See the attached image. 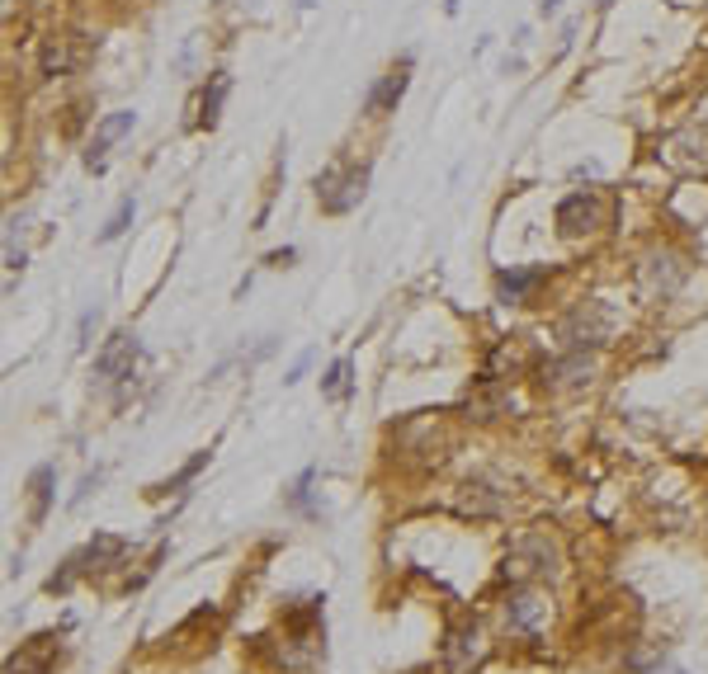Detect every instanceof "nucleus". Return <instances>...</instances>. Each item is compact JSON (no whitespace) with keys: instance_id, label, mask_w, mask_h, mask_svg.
Returning a JSON list of instances; mask_svg holds the SVG:
<instances>
[{"instance_id":"bb28decb","label":"nucleus","mask_w":708,"mask_h":674,"mask_svg":"<svg viewBox=\"0 0 708 674\" xmlns=\"http://www.w3.org/2000/svg\"><path fill=\"white\" fill-rule=\"evenodd\" d=\"M538 10H543V15H553V10H557V0H538Z\"/></svg>"},{"instance_id":"1a4fd4ad","label":"nucleus","mask_w":708,"mask_h":674,"mask_svg":"<svg viewBox=\"0 0 708 674\" xmlns=\"http://www.w3.org/2000/svg\"><path fill=\"white\" fill-rule=\"evenodd\" d=\"M543 617H548V599H543L538 589H529V585L510 589V599H505V627H510V632L534 637V632L543 627Z\"/></svg>"},{"instance_id":"f8f14e48","label":"nucleus","mask_w":708,"mask_h":674,"mask_svg":"<svg viewBox=\"0 0 708 674\" xmlns=\"http://www.w3.org/2000/svg\"><path fill=\"white\" fill-rule=\"evenodd\" d=\"M80 556V571L86 575H99V571H114L119 561L128 556V538H119V533H95V538L76 552Z\"/></svg>"},{"instance_id":"f3484780","label":"nucleus","mask_w":708,"mask_h":674,"mask_svg":"<svg viewBox=\"0 0 708 674\" xmlns=\"http://www.w3.org/2000/svg\"><path fill=\"white\" fill-rule=\"evenodd\" d=\"M52 482H57V472H52L47 462H43V467H34V476H29V491H34V510H29V519H34V524H43V519H47Z\"/></svg>"},{"instance_id":"39448f33","label":"nucleus","mask_w":708,"mask_h":674,"mask_svg":"<svg viewBox=\"0 0 708 674\" xmlns=\"http://www.w3.org/2000/svg\"><path fill=\"white\" fill-rule=\"evenodd\" d=\"M486 656H492V646H486V632H482V623H453L449 632H444V669L449 674H473Z\"/></svg>"},{"instance_id":"b1692460","label":"nucleus","mask_w":708,"mask_h":674,"mask_svg":"<svg viewBox=\"0 0 708 674\" xmlns=\"http://www.w3.org/2000/svg\"><path fill=\"white\" fill-rule=\"evenodd\" d=\"M307 368H312V349H303V354L293 358V368L284 373V382H288V387H293V382H303V373H307Z\"/></svg>"},{"instance_id":"a211bd4d","label":"nucleus","mask_w":708,"mask_h":674,"mask_svg":"<svg viewBox=\"0 0 708 674\" xmlns=\"http://www.w3.org/2000/svg\"><path fill=\"white\" fill-rule=\"evenodd\" d=\"M538 284H543V269H510V274H501V297L505 302H520Z\"/></svg>"},{"instance_id":"412c9836","label":"nucleus","mask_w":708,"mask_h":674,"mask_svg":"<svg viewBox=\"0 0 708 674\" xmlns=\"http://www.w3.org/2000/svg\"><path fill=\"white\" fill-rule=\"evenodd\" d=\"M80 575H86V571H80V556H67V561H62V571L47 580V595H67V589H71Z\"/></svg>"},{"instance_id":"6e6552de","label":"nucleus","mask_w":708,"mask_h":674,"mask_svg":"<svg viewBox=\"0 0 708 674\" xmlns=\"http://www.w3.org/2000/svg\"><path fill=\"white\" fill-rule=\"evenodd\" d=\"M595 378V358L586 349H567L562 358L543 363V387L548 391H581Z\"/></svg>"},{"instance_id":"4468645a","label":"nucleus","mask_w":708,"mask_h":674,"mask_svg":"<svg viewBox=\"0 0 708 674\" xmlns=\"http://www.w3.org/2000/svg\"><path fill=\"white\" fill-rule=\"evenodd\" d=\"M406 86H411V57H401V67H392V71L369 90L364 114H378V109H397V99L406 95Z\"/></svg>"},{"instance_id":"c85d7f7f","label":"nucleus","mask_w":708,"mask_h":674,"mask_svg":"<svg viewBox=\"0 0 708 674\" xmlns=\"http://www.w3.org/2000/svg\"><path fill=\"white\" fill-rule=\"evenodd\" d=\"M297 5H303V10H307V5H312V0H297Z\"/></svg>"},{"instance_id":"f03ea898","label":"nucleus","mask_w":708,"mask_h":674,"mask_svg":"<svg viewBox=\"0 0 708 674\" xmlns=\"http://www.w3.org/2000/svg\"><path fill=\"white\" fill-rule=\"evenodd\" d=\"M557 571V547L543 538V533H529V538H520L510 552H505V561H501V580L505 585H529L534 575H553Z\"/></svg>"},{"instance_id":"4be33fe9","label":"nucleus","mask_w":708,"mask_h":674,"mask_svg":"<svg viewBox=\"0 0 708 674\" xmlns=\"http://www.w3.org/2000/svg\"><path fill=\"white\" fill-rule=\"evenodd\" d=\"M95 326H99V306H86V312H80V326H76V345H80V349H90Z\"/></svg>"},{"instance_id":"cd10ccee","label":"nucleus","mask_w":708,"mask_h":674,"mask_svg":"<svg viewBox=\"0 0 708 674\" xmlns=\"http://www.w3.org/2000/svg\"><path fill=\"white\" fill-rule=\"evenodd\" d=\"M444 10H449V15H458V0H444Z\"/></svg>"},{"instance_id":"9b49d317","label":"nucleus","mask_w":708,"mask_h":674,"mask_svg":"<svg viewBox=\"0 0 708 674\" xmlns=\"http://www.w3.org/2000/svg\"><path fill=\"white\" fill-rule=\"evenodd\" d=\"M76 67H80L76 34H47L43 47H38V76L43 80H57V76H71Z\"/></svg>"},{"instance_id":"f257e3e1","label":"nucleus","mask_w":708,"mask_h":674,"mask_svg":"<svg viewBox=\"0 0 708 674\" xmlns=\"http://www.w3.org/2000/svg\"><path fill=\"white\" fill-rule=\"evenodd\" d=\"M312 189H317L321 213L340 217L349 208H359L364 189H369V165H326V171L312 180Z\"/></svg>"},{"instance_id":"423d86ee","label":"nucleus","mask_w":708,"mask_h":674,"mask_svg":"<svg viewBox=\"0 0 708 674\" xmlns=\"http://www.w3.org/2000/svg\"><path fill=\"white\" fill-rule=\"evenodd\" d=\"M605 222V208L600 199L586 189V193H567V199L557 203V232L562 236H590L595 227Z\"/></svg>"},{"instance_id":"5701e85b","label":"nucleus","mask_w":708,"mask_h":674,"mask_svg":"<svg viewBox=\"0 0 708 674\" xmlns=\"http://www.w3.org/2000/svg\"><path fill=\"white\" fill-rule=\"evenodd\" d=\"M203 467H208V453H194V458H189V462L175 472V482H166V491H180L184 482H194V476H199Z\"/></svg>"},{"instance_id":"9d476101","label":"nucleus","mask_w":708,"mask_h":674,"mask_svg":"<svg viewBox=\"0 0 708 674\" xmlns=\"http://www.w3.org/2000/svg\"><path fill=\"white\" fill-rule=\"evenodd\" d=\"M57 665V632H38L19 641V651L5 660V674H52Z\"/></svg>"},{"instance_id":"7ed1b4c3","label":"nucleus","mask_w":708,"mask_h":674,"mask_svg":"<svg viewBox=\"0 0 708 674\" xmlns=\"http://www.w3.org/2000/svg\"><path fill=\"white\" fill-rule=\"evenodd\" d=\"M680 284H685V264H680L675 250L657 245V250H647V255L638 260V293L647 302H671L680 293Z\"/></svg>"},{"instance_id":"2eb2a0df","label":"nucleus","mask_w":708,"mask_h":674,"mask_svg":"<svg viewBox=\"0 0 708 674\" xmlns=\"http://www.w3.org/2000/svg\"><path fill=\"white\" fill-rule=\"evenodd\" d=\"M458 510L463 514H477V519L501 514L505 510V491H496L492 482H463L458 486Z\"/></svg>"},{"instance_id":"0eeeda50","label":"nucleus","mask_w":708,"mask_h":674,"mask_svg":"<svg viewBox=\"0 0 708 674\" xmlns=\"http://www.w3.org/2000/svg\"><path fill=\"white\" fill-rule=\"evenodd\" d=\"M132 363H138V335H132V330H114V335L104 340L99 358H95V378H99V382L132 378Z\"/></svg>"},{"instance_id":"393cba45","label":"nucleus","mask_w":708,"mask_h":674,"mask_svg":"<svg viewBox=\"0 0 708 674\" xmlns=\"http://www.w3.org/2000/svg\"><path fill=\"white\" fill-rule=\"evenodd\" d=\"M312 476H317V472L307 467V472H303V476H297V482H293V491H288V500H293V504H307V486H312Z\"/></svg>"},{"instance_id":"6ab92c4d","label":"nucleus","mask_w":708,"mask_h":674,"mask_svg":"<svg viewBox=\"0 0 708 674\" xmlns=\"http://www.w3.org/2000/svg\"><path fill=\"white\" fill-rule=\"evenodd\" d=\"M132 213H138V203H132V199H123L119 208H114V217H109L104 222V232H99V241H119L128 227H132Z\"/></svg>"},{"instance_id":"ddd939ff","label":"nucleus","mask_w":708,"mask_h":674,"mask_svg":"<svg viewBox=\"0 0 708 674\" xmlns=\"http://www.w3.org/2000/svg\"><path fill=\"white\" fill-rule=\"evenodd\" d=\"M132 123H138V114H132V109H119V114H109V119L95 128V142H90V151H86V165H90V171H104V151L114 147L119 137H128Z\"/></svg>"},{"instance_id":"aec40b11","label":"nucleus","mask_w":708,"mask_h":674,"mask_svg":"<svg viewBox=\"0 0 708 674\" xmlns=\"http://www.w3.org/2000/svg\"><path fill=\"white\" fill-rule=\"evenodd\" d=\"M345 378H349V358H336L331 368H326V378H321V397H345Z\"/></svg>"},{"instance_id":"a878e982","label":"nucleus","mask_w":708,"mask_h":674,"mask_svg":"<svg viewBox=\"0 0 708 674\" xmlns=\"http://www.w3.org/2000/svg\"><path fill=\"white\" fill-rule=\"evenodd\" d=\"M293 260H297V250H293V245H284V250H275V255H269V264H275V269H288Z\"/></svg>"},{"instance_id":"dca6fc26","label":"nucleus","mask_w":708,"mask_h":674,"mask_svg":"<svg viewBox=\"0 0 708 674\" xmlns=\"http://www.w3.org/2000/svg\"><path fill=\"white\" fill-rule=\"evenodd\" d=\"M227 90H232V76H227V71H213V76H208V86H203V99H199V128H217Z\"/></svg>"},{"instance_id":"c756f323","label":"nucleus","mask_w":708,"mask_h":674,"mask_svg":"<svg viewBox=\"0 0 708 674\" xmlns=\"http://www.w3.org/2000/svg\"><path fill=\"white\" fill-rule=\"evenodd\" d=\"M675 674H680V669H675Z\"/></svg>"},{"instance_id":"20e7f679","label":"nucleus","mask_w":708,"mask_h":674,"mask_svg":"<svg viewBox=\"0 0 708 674\" xmlns=\"http://www.w3.org/2000/svg\"><path fill=\"white\" fill-rule=\"evenodd\" d=\"M557 340L567 349H600L609 340V312H605L600 302H577L557 321Z\"/></svg>"}]
</instances>
